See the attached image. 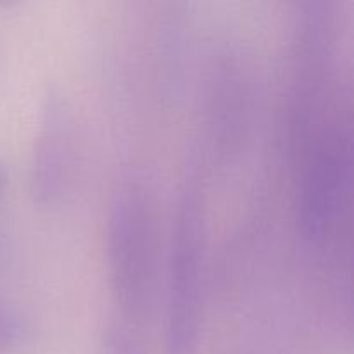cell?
Instances as JSON below:
<instances>
[{
  "mask_svg": "<svg viewBox=\"0 0 354 354\" xmlns=\"http://www.w3.org/2000/svg\"><path fill=\"white\" fill-rule=\"evenodd\" d=\"M106 248L114 303L124 318L142 322L154 303L159 261L158 206L145 180L131 176L114 192Z\"/></svg>",
  "mask_w": 354,
  "mask_h": 354,
  "instance_id": "6da1fadb",
  "label": "cell"
},
{
  "mask_svg": "<svg viewBox=\"0 0 354 354\" xmlns=\"http://www.w3.org/2000/svg\"><path fill=\"white\" fill-rule=\"evenodd\" d=\"M206 204L192 175L180 189L173 218L166 287V354H194L203 320Z\"/></svg>",
  "mask_w": 354,
  "mask_h": 354,
  "instance_id": "7a4b0ae2",
  "label": "cell"
},
{
  "mask_svg": "<svg viewBox=\"0 0 354 354\" xmlns=\"http://www.w3.org/2000/svg\"><path fill=\"white\" fill-rule=\"evenodd\" d=\"M349 131L341 123L318 128L304 152L297 221L311 248H324L337 230L351 196L353 156Z\"/></svg>",
  "mask_w": 354,
  "mask_h": 354,
  "instance_id": "3957f363",
  "label": "cell"
},
{
  "mask_svg": "<svg viewBox=\"0 0 354 354\" xmlns=\"http://www.w3.org/2000/svg\"><path fill=\"white\" fill-rule=\"evenodd\" d=\"M332 44L334 23L328 3H303L296 17L292 37L290 140L296 147V154H303L322 127Z\"/></svg>",
  "mask_w": 354,
  "mask_h": 354,
  "instance_id": "277c9868",
  "label": "cell"
},
{
  "mask_svg": "<svg viewBox=\"0 0 354 354\" xmlns=\"http://www.w3.org/2000/svg\"><path fill=\"white\" fill-rule=\"evenodd\" d=\"M78 161V130L68 100L50 93L41 109L35 137L31 187L44 206L61 203L69 192Z\"/></svg>",
  "mask_w": 354,
  "mask_h": 354,
  "instance_id": "5b68a950",
  "label": "cell"
},
{
  "mask_svg": "<svg viewBox=\"0 0 354 354\" xmlns=\"http://www.w3.org/2000/svg\"><path fill=\"white\" fill-rule=\"evenodd\" d=\"M206 88V123L209 144L218 158L241 147L249 120L251 82L245 62L230 48L214 55Z\"/></svg>",
  "mask_w": 354,
  "mask_h": 354,
  "instance_id": "8992f818",
  "label": "cell"
},
{
  "mask_svg": "<svg viewBox=\"0 0 354 354\" xmlns=\"http://www.w3.org/2000/svg\"><path fill=\"white\" fill-rule=\"evenodd\" d=\"M21 334H23V327H21L19 318L12 311L0 308V351L16 344Z\"/></svg>",
  "mask_w": 354,
  "mask_h": 354,
  "instance_id": "52a82bcc",
  "label": "cell"
},
{
  "mask_svg": "<svg viewBox=\"0 0 354 354\" xmlns=\"http://www.w3.org/2000/svg\"><path fill=\"white\" fill-rule=\"evenodd\" d=\"M3 185H6V175H3V171L0 169V192H2Z\"/></svg>",
  "mask_w": 354,
  "mask_h": 354,
  "instance_id": "ba28073f",
  "label": "cell"
},
{
  "mask_svg": "<svg viewBox=\"0 0 354 354\" xmlns=\"http://www.w3.org/2000/svg\"><path fill=\"white\" fill-rule=\"evenodd\" d=\"M0 263H2V248H0Z\"/></svg>",
  "mask_w": 354,
  "mask_h": 354,
  "instance_id": "9c48e42d",
  "label": "cell"
}]
</instances>
